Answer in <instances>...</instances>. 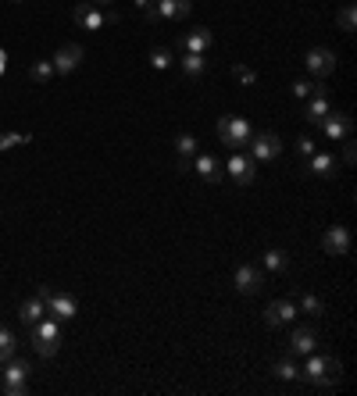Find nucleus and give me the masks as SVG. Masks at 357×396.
<instances>
[{"label":"nucleus","mask_w":357,"mask_h":396,"mask_svg":"<svg viewBox=\"0 0 357 396\" xmlns=\"http://www.w3.org/2000/svg\"><path fill=\"white\" fill-rule=\"evenodd\" d=\"M300 378H307L318 389H328V385L339 382V360L328 357V353H307V360L300 368Z\"/></svg>","instance_id":"1"},{"label":"nucleus","mask_w":357,"mask_h":396,"mask_svg":"<svg viewBox=\"0 0 357 396\" xmlns=\"http://www.w3.org/2000/svg\"><path fill=\"white\" fill-rule=\"evenodd\" d=\"M61 339H65V328H61L58 318H40L33 325V346H36L40 357H54L61 350Z\"/></svg>","instance_id":"2"},{"label":"nucleus","mask_w":357,"mask_h":396,"mask_svg":"<svg viewBox=\"0 0 357 396\" xmlns=\"http://www.w3.org/2000/svg\"><path fill=\"white\" fill-rule=\"evenodd\" d=\"M218 136H222V143L225 147H232V150H243L247 143H250V122L247 118H239V115H225L222 122H218Z\"/></svg>","instance_id":"3"},{"label":"nucleus","mask_w":357,"mask_h":396,"mask_svg":"<svg viewBox=\"0 0 357 396\" xmlns=\"http://www.w3.org/2000/svg\"><path fill=\"white\" fill-rule=\"evenodd\" d=\"M36 293L43 296V303H47V314H51V318H58L61 325H65V321H72V318L79 314V303H76V296H68V293H54L51 286H40Z\"/></svg>","instance_id":"4"},{"label":"nucleus","mask_w":357,"mask_h":396,"mask_svg":"<svg viewBox=\"0 0 357 396\" xmlns=\"http://www.w3.org/2000/svg\"><path fill=\"white\" fill-rule=\"evenodd\" d=\"M72 19H76L83 29H90V33H97V29H104V26L122 22V15H118V11H100V8H93V4H90V0H83V4L72 11Z\"/></svg>","instance_id":"5"},{"label":"nucleus","mask_w":357,"mask_h":396,"mask_svg":"<svg viewBox=\"0 0 357 396\" xmlns=\"http://www.w3.org/2000/svg\"><path fill=\"white\" fill-rule=\"evenodd\" d=\"M190 11H193V0H154V8L143 11V15H147V22H161V19L182 22Z\"/></svg>","instance_id":"6"},{"label":"nucleus","mask_w":357,"mask_h":396,"mask_svg":"<svg viewBox=\"0 0 357 396\" xmlns=\"http://www.w3.org/2000/svg\"><path fill=\"white\" fill-rule=\"evenodd\" d=\"M250 157L254 161H275L279 154H282V140L275 136V132H257V136H250Z\"/></svg>","instance_id":"7"},{"label":"nucleus","mask_w":357,"mask_h":396,"mask_svg":"<svg viewBox=\"0 0 357 396\" xmlns=\"http://www.w3.org/2000/svg\"><path fill=\"white\" fill-rule=\"evenodd\" d=\"M328 111H332L328 93H325V86H321V83H314V93H311V97H307V104H304V118H307L311 125H321V122L328 118Z\"/></svg>","instance_id":"8"},{"label":"nucleus","mask_w":357,"mask_h":396,"mask_svg":"<svg viewBox=\"0 0 357 396\" xmlns=\"http://www.w3.org/2000/svg\"><path fill=\"white\" fill-rule=\"evenodd\" d=\"M304 65H307V72H311L314 79H328V75L336 72V54L325 51V47H314V51H307Z\"/></svg>","instance_id":"9"},{"label":"nucleus","mask_w":357,"mask_h":396,"mask_svg":"<svg viewBox=\"0 0 357 396\" xmlns=\"http://www.w3.org/2000/svg\"><path fill=\"white\" fill-rule=\"evenodd\" d=\"M225 172L232 175V182H236V186H250V182H254V175H257V161H254L250 154H232V157H229V165H225Z\"/></svg>","instance_id":"10"},{"label":"nucleus","mask_w":357,"mask_h":396,"mask_svg":"<svg viewBox=\"0 0 357 396\" xmlns=\"http://www.w3.org/2000/svg\"><path fill=\"white\" fill-rule=\"evenodd\" d=\"M321 250H325L328 257H346V254H350V229H346V225H332V229H325V236H321Z\"/></svg>","instance_id":"11"},{"label":"nucleus","mask_w":357,"mask_h":396,"mask_svg":"<svg viewBox=\"0 0 357 396\" xmlns=\"http://www.w3.org/2000/svg\"><path fill=\"white\" fill-rule=\"evenodd\" d=\"M179 51L182 54H211L214 51V33L211 29H193V33L179 36Z\"/></svg>","instance_id":"12"},{"label":"nucleus","mask_w":357,"mask_h":396,"mask_svg":"<svg viewBox=\"0 0 357 396\" xmlns=\"http://www.w3.org/2000/svg\"><path fill=\"white\" fill-rule=\"evenodd\" d=\"M321 132H325V140L343 143V140H350V132H353V118H350V115H339V111H328V118L321 122Z\"/></svg>","instance_id":"13"},{"label":"nucleus","mask_w":357,"mask_h":396,"mask_svg":"<svg viewBox=\"0 0 357 396\" xmlns=\"http://www.w3.org/2000/svg\"><path fill=\"white\" fill-rule=\"evenodd\" d=\"M79 65H83V47L79 43H65L54 54V75H72Z\"/></svg>","instance_id":"14"},{"label":"nucleus","mask_w":357,"mask_h":396,"mask_svg":"<svg viewBox=\"0 0 357 396\" xmlns=\"http://www.w3.org/2000/svg\"><path fill=\"white\" fill-rule=\"evenodd\" d=\"M236 289L247 293V296L261 293V289H264V271L254 268V264H239V268H236Z\"/></svg>","instance_id":"15"},{"label":"nucleus","mask_w":357,"mask_h":396,"mask_svg":"<svg viewBox=\"0 0 357 396\" xmlns=\"http://www.w3.org/2000/svg\"><path fill=\"white\" fill-rule=\"evenodd\" d=\"M296 314H300V311H296L293 300H275V303H268V311H264V325L279 328V325H289Z\"/></svg>","instance_id":"16"},{"label":"nucleus","mask_w":357,"mask_h":396,"mask_svg":"<svg viewBox=\"0 0 357 396\" xmlns=\"http://www.w3.org/2000/svg\"><path fill=\"white\" fill-rule=\"evenodd\" d=\"M314 350H318V335H314L311 328H293V335H289V353L307 357V353H314Z\"/></svg>","instance_id":"17"},{"label":"nucleus","mask_w":357,"mask_h":396,"mask_svg":"<svg viewBox=\"0 0 357 396\" xmlns=\"http://www.w3.org/2000/svg\"><path fill=\"white\" fill-rule=\"evenodd\" d=\"M29 360H19V357H11L8 360V368L4 371H0V385H22L26 378H29Z\"/></svg>","instance_id":"18"},{"label":"nucleus","mask_w":357,"mask_h":396,"mask_svg":"<svg viewBox=\"0 0 357 396\" xmlns=\"http://www.w3.org/2000/svg\"><path fill=\"white\" fill-rule=\"evenodd\" d=\"M197 172H200V179H207V182H222V161L214 157V154H197V165H193Z\"/></svg>","instance_id":"19"},{"label":"nucleus","mask_w":357,"mask_h":396,"mask_svg":"<svg viewBox=\"0 0 357 396\" xmlns=\"http://www.w3.org/2000/svg\"><path fill=\"white\" fill-rule=\"evenodd\" d=\"M179 68H182L186 79H200V75L207 72V54H182V58H179Z\"/></svg>","instance_id":"20"},{"label":"nucleus","mask_w":357,"mask_h":396,"mask_svg":"<svg viewBox=\"0 0 357 396\" xmlns=\"http://www.w3.org/2000/svg\"><path fill=\"white\" fill-rule=\"evenodd\" d=\"M19 314H22V321L26 325H36L43 314H47V303H43V296L36 293V296H29V300H22V307H19Z\"/></svg>","instance_id":"21"},{"label":"nucleus","mask_w":357,"mask_h":396,"mask_svg":"<svg viewBox=\"0 0 357 396\" xmlns=\"http://www.w3.org/2000/svg\"><path fill=\"white\" fill-rule=\"evenodd\" d=\"M307 172H314V175H321V179H328V175H336V157L332 154H311L307 157Z\"/></svg>","instance_id":"22"},{"label":"nucleus","mask_w":357,"mask_h":396,"mask_svg":"<svg viewBox=\"0 0 357 396\" xmlns=\"http://www.w3.org/2000/svg\"><path fill=\"white\" fill-rule=\"evenodd\" d=\"M15 350H19V335H15L8 325H0V364L11 360V357H15Z\"/></svg>","instance_id":"23"},{"label":"nucleus","mask_w":357,"mask_h":396,"mask_svg":"<svg viewBox=\"0 0 357 396\" xmlns=\"http://www.w3.org/2000/svg\"><path fill=\"white\" fill-rule=\"evenodd\" d=\"M296 311H300V314H314V318H318V314H325V303H321L314 293H304V296L296 300Z\"/></svg>","instance_id":"24"},{"label":"nucleus","mask_w":357,"mask_h":396,"mask_svg":"<svg viewBox=\"0 0 357 396\" xmlns=\"http://www.w3.org/2000/svg\"><path fill=\"white\" fill-rule=\"evenodd\" d=\"M271 371H275V378H282V382H296V378H300V368H296L289 357L275 360V368H271Z\"/></svg>","instance_id":"25"},{"label":"nucleus","mask_w":357,"mask_h":396,"mask_svg":"<svg viewBox=\"0 0 357 396\" xmlns=\"http://www.w3.org/2000/svg\"><path fill=\"white\" fill-rule=\"evenodd\" d=\"M197 136H190V132H182L179 140H175V150H179V157H186V161H193L197 157Z\"/></svg>","instance_id":"26"},{"label":"nucleus","mask_w":357,"mask_h":396,"mask_svg":"<svg viewBox=\"0 0 357 396\" xmlns=\"http://www.w3.org/2000/svg\"><path fill=\"white\" fill-rule=\"evenodd\" d=\"M286 264H289V254H286V250H268V254H264V268H268V271H286Z\"/></svg>","instance_id":"27"},{"label":"nucleus","mask_w":357,"mask_h":396,"mask_svg":"<svg viewBox=\"0 0 357 396\" xmlns=\"http://www.w3.org/2000/svg\"><path fill=\"white\" fill-rule=\"evenodd\" d=\"M22 143H33L29 132H0V150H11V147H22Z\"/></svg>","instance_id":"28"},{"label":"nucleus","mask_w":357,"mask_h":396,"mask_svg":"<svg viewBox=\"0 0 357 396\" xmlns=\"http://www.w3.org/2000/svg\"><path fill=\"white\" fill-rule=\"evenodd\" d=\"M29 75H33V83H51V75H54V61H36V65L29 68Z\"/></svg>","instance_id":"29"},{"label":"nucleus","mask_w":357,"mask_h":396,"mask_svg":"<svg viewBox=\"0 0 357 396\" xmlns=\"http://www.w3.org/2000/svg\"><path fill=\"white\" fill-rule=\"evenodd\" d=\"M353 22H357L353 4H343V8H339V29H343V33H353Z\"/></svg>","instance_id":"30"},{"label":"nucleus","mask_w":357,"mask_h":396,"mask_svg":"<svg viewBox=\"0 0 357 396\" xmlns=\"http://www.w3.org/2000/svg\"><path fill=\"white\" fill-rule=\"evenodd\" d=\"M150 65L161 72V68H172V51H165V47H154L150 51Z\"/></svg>","instance_id":"31"},{"label":"nucleus","mask_w":357,"mask_h":396,"mask_svg":"<svg viewBox=\"0 0 357 396\" xmlns=\"http://www.w3.org/2000/svg\"><path fill=\"white\" fill-rule=\"evenodd\" d=\"M314 150H318V143H314L311 136H300V140H296V154H300L304 161H307V157H311Z\"/></svg>","instance_id":"32"},{"label":"nucleus","mask_w":357,"mask_h":396,"mask_svg":"<svg viewBox=\"0 0 357 396\" xmlns=\"http://www.w3.org/2000/svg\"><path fill=\"white\" fill-rule=\"evenodd\" d=\"M311 93H314V83H304V79L293 83V97H296V100H307Z\"/></svg>","instance_id":"33"},{"label":"nucleus","mask_w":357,"mask_h":396,"mask_svg":"<svg viewBox=\"0 0 357 396\" xmlns=\"http://www.w3.org/2000/svg\"><path fill=\"white\" fill-rule=\"evenodd\" d=\"M236 79H239L243 86H254V83H257V72H254V68H243V65H239V68H236Z\"/></svg>","instance_id":"34"},{"label":"nucleus","mask_w":357,"mask_h":396,"mask_svg":"<svg viewBox=\"0 0 357 396\" xmlns=\"http://www.w3.org/2000/svg\"><path fill=\"white\" fill-rule=\"evenodd\" d=\"M0 392H8V396H26V382H22V385H0Z\"/></svg>","instance_id":"35"},{"label":"nucleus","mask_w":357,"mask_h":396,"mask_svg":"<svg viewBox=\"0 0 357 396\" xmlns=\"http://www.w3.org/2000/svg\"><path fill=\"white\" fill-rule=\"evenodd\" d=\"M343 161H346V165H353V161H357V147H353V143H346V150H343Z\"/></svg>","instance_id":"36"},{"label":"nucleus","mask_w":357,"mask_h":396,"mask_svg":"<svg viewBox=\"0 0 357 396\" xmlns=\"http://www.w3.org/2000/svg\"><path fill=\"white\" fill-rule=\"evenodd\" d=\"M136 8H140V11H150V8H154V0H136Z\"/></svg>","instance_id":"37"},{"label":"nucleus","mask_w":357,"mask_h":396,"mask_svg":"<svg viewBox=\"0 0 357 396\" xmlns=\"http://www.w3.org/2000/svg\"><path fill=\"white\" fill-rule=\"evenodd\" d=\"M4 68H8V54L0 51V75H4Z\"/></svg>","instance_id":"38"},{"label":"nucleus","mask_w":357,"mask_h":396,"mask_svg":"<svg viewBox=\"0 0 357 396\" xmlns=\"http://www.w3.org/2000/svg\"><path fill=\"white\" fill-rule=\"evenodd\" d=\"M90 4H93V8H108V4H111V0H90Z\"/></svg>","instance_id":"39"}]
</instances>
